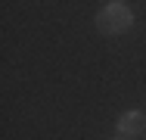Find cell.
<instances>
[{"mask_svg":"<svg viewBox=\"0 0 146 140\" xmlns=\"http://www.w3.org/2000/svg\"><path fill=\"white\" fill-rule=\"evenodd\" d=\"M131 25H134V13L124 3H106L96 13V31L106 34V37L124 34V31H131Z\"/></svg>","mask_w":146,"mask_h":140,"instance_id":"6da1fadb","label":"cell"},{"mask_svg":"<svg viewBox=\"0 0 146 140\" xmlns=\"http://www.w3.org/2000/svg\"><path fill=\"white\" fill-rule=\"evenodd\" d=\"M143 125H146L143 112L131 109V112H124V115L118 118V134H121V137H137V134H143Z\"/></svg>","mask_w":146,"mask_h":140,"instance_id":"7a4b0ae2","label":"cell"},{"mask_svg":"<svg viewBox=\"0 0 146 140\" xmlns=\"http://www.w3.org/2000/svg\"><path fill=\"white\" fill-rule=\"evenodd\" d=\"M106 3H121V0H106Z\"/></svg>","mask_w":146,"mask_h":140,"instance_id":"3957f363","label":"cell"}]
</instances>
